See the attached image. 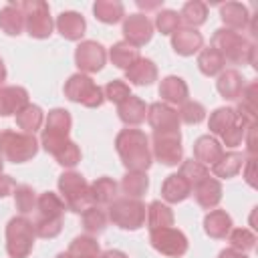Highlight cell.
I'll return each instance as SVG.
<instances>
[{"instance_id":"49","label":"cell","mask_w":258,"mask_h":258,"mask_svg":"<svg viewBox=\"0 0 258 258\" xmlns=\"http://www.w3.org/2000/svg\"><path fill=\"white\" fill-rule=\"evenodd\" d=\"M246 125L238 119V123L232 127V129H228L220 139H222V143L226 145V147H238L242 141H244V135H246Z\"/></svg>"},{"instance_id":"42","label":"cell","mask_w":258,"mask_h":258,"mask_svg":"<svg viewBox=\"0 0 258 258\" xmlns=\"http://www.w3.org/2000/svg\"><path fill=\"white\" fill-rule=\"evenodd\" d=\"M12 196H14V206H16V210L20 212V216H26V214H30L32 210H36L38 196H36V191H34L30 185H26V183L16 185V189H14Z\"/></svg>"},{"instance_id":"24","label":"cell","mask_w":258,"mask_h":258,"mask_svg":"<svg viewBox=\"0 0 258 258\" xmlns=\"http://www.w3.org/2000/svg\"><path fill=\"white\" fill-rule=\"evenodd\" d=\"M125 79L131 83V85H137V87H149L151 83L157 81V64L151 60V58H143L139 56V60L129 67L125 71Z\"/></svg>"},{"instance_id":"29","label":"cell","mask_w":258,"mask_h":258,"mask_svg":"<svg viewBox=\"0 0 258 258\" xmlns=\"http://www.w3.org/2000/svg\"><path fill=\"white\" fill-rule=\"evenodd\" d=\"M238 123V115L232 107H218L210 113V119H208V129L210 133L216 137H222L228 129H232L234 125Z\"/></svg>"},{"instance_id":"19","label":"cell","mask_w":258,"mask_h":258,"mask_svg":"<svg viewBox=\"0 0 258 258\" xmlns=\"http://www.w3.org/2000/svg\"><path fill=\"white\" fill-rule=\"evenodd\" d=\"M244 87H246V79L236 69H226L218 75L216 89L222 95V99H226V101H238Z\"/></svg>"},{"instance_id":"53","label":"cell","mask_w":258,"mask_h":258,"mask_svg":"<svg viewBox=\"0 0 258 258\" xmlns=\"http://www.w3.org/2000/svg\"><path fill=\"white\" fill-rule=\"evenodd\" d=\"M137 6H139L141 10H145V16H147V12H151V10H159V8L163 6V2H161V0H153V2L137 0Z\"/></svg>"},{"instance_id":"3","label":"cell","mask_w":258,"mask_h":258,"mask_svg":"<svg viewBox=\"0 0 258 258\" xmlns=\"http://www.w3.org/2000/svg\"><path fill=\"white\" fill-rule=\"evenodd\" d=\"M58 191L60 198L67 206V210L75 214H83L89 208H93V198H91V183L77 171H64L58 175Z\"/></svg>"},{"instance_id":"18","label":"cell","mask_w":258,"mask_h":258,"mask_svg":"<svg viewBox=\"0 0 258 258\" xmlns=\"http://www.w3.org/2000/svg\"><path fill=\"white\" fill-rule=\"evenodd\" d=\"M159 97H161V103H165L169 107L183 105L189 97L187 83L177 75H169V77L161 79V83H159Z\"/></svg>"},{"instance_id":"9","label":"cell","mask_w":258,"mask_h":258,"mask_svg":"<svg viewBox=\"0 0 258 258\" xmlns=\"http://www.w3.org/2000/svg\"><path fill=\"white\" fill-rule=\"evenodd\" d=\"M71 127H73V117L67 109H50L48 115H46V121H44V129H42V135H40V145L46 153H50L58 143H62L64 139H69V133H71Z\"/></svg>"},{"instance_id":"55","label":"cell","mask_w":258,"mask_h":258,"mask_svg":"<svg viewBox=\"0 0 258 258\" xmlns=\"http://www.w3.org/2000/svg\"><path fill=\"white\" fill-rule=\"evenodd\" d=\"M99 258H129L125 252H121V250H115V248H111V250H105Z\"/></svg>"},{"instance_id":"47","label":"cell","mask_w":258,"mask_h":258,"mask_svg":"<svg viewBox=\"0 0 258 258\" xmlns=\"http://www.w3.org/2000/svg\"><path fill=\"white\" fill-rule=\"evenodd\" d=\"M103 95H105V101H111L115 105H121L129 95H131V89L125 81L121 79H113L109 81L105 87H103Z\"/></svg>"},{"instance_id":"21","label":"cell","mask_w":258,"mask_h":258,"mask_svg":"<svg viewBox=\"0 0 258 258\" xmlns=\"http://www.w3.org/2000/svg\"><path fill=\"white\" fill-rule=\"evenodd\" d=\"M224 155L222 143L214 135H200L194 143V159L200 161L202 165H214L220 157Z\"/></svg>"},{"instance_id":"5","label":"cell","mask_w":258,"mask_h":258,"mask_svg":"<svg viewBox=\"0 0 258 258\" xmlns=\"http://www.w3.org/2000/svg\"><path fill=\"white\" fill-rule=\"evenodd\" d=\"M38 153V141L30 133L4 129L0 131V157L12 163H26Z\"/></svg>"},{"instance_id":"39","label":"cell","mask_w":258,"mask_h":258,"mask_svg":"<svg viewBox=\"0 0 258 258\" xmlns=\"http://www.w3.org/2000/svg\"><path fill=\"white\" fill-rule=\"evenodd\" d=\"M107 222H109V216L105 214V210H101L99 206H93L89 208L87 212L81 214V224H83V230L89 234V236H99L107 230Z\"/></svg>"},{"instance_id":"45","label":"cell","mask_w":258,"mask_h":258,"mask_svg":"<svg viewBox=\"0 0 258 258\" xmlns=\"http://www.w3.org/2000/svg\"><path fill=\"white\" fill-rule=\"evenodd\" d=\"M179 24H181V20H179V12H175V10H169V8H161L157 14H155V22H153V28H157L161 34H173L177 28H179Z\"/></svg>"},{"instance_id":"25","label":"cell","mask_w":258,"mask_h":258,"mask_svg":"<svg viewBox=\"0 0 258 258\" xmlns=\"http://www.w3.org/2000/svg\"><path fill=\"white\" fill-rule=\"evenodd\" d=\"M117 115L125 125H141L147 119V105L143 99L129 95L121 105H117Z\"/></svg>"},{"instance_id":"10","label":"cell","mask_w":258,"mask_h":258,"mask_svg":"<svg viewBox=\"0 0 258 258\" xmlns=\"http://www.w3.org/2000/svg\"><path fill=\"white\" fill-rule=\"evenodd\" d=\"M151 155L159 163L173 167L183 161V147H181V133L169 131V133H153L151 135Z\"/></svg>"},{"instance_id":"20","label":"cell","mask_w":258,"mask_h":258,"mask_svg":"<svg viewBox=\"0 0 258 258\" xmlns=\"http://www.w3.org/2000/svg\"><path fill=\"white\" fill-rule=\"evenodd\" d=\"M24 105H28V91L24 87H0V117L16 115Z\"/></svg>"},{"instance_id":"43","label":"cell","mask_w":258,"mask_h":258,"mask_svg":"<svg viewBox=\"0 0 258 258\" xmlns=\"http://www.w3.org/2000/svg\"><path fill=\"white\" fill-rule=\"evenodd\" d=\"M189 185H191V189H194V185H198L202 179H206L208 175H210V169L206 167V165H202L200 161H196V159H185V161H181L179 163V171H177Z\"/></svg>"},{"instance_id":"57","label":"cell","mask_w":258,"mask_h":258,"mask_svg":"<svg viewBox=\"0 0 258 258\" xmlns=\"http://www.w3.org/2000/svg\"><path fill=\"white\" fill-rule=\"evenodd\" d=\"M54 258H73V256H71L69 252H60V254H56Z\"/></svg>"},{"instance_id":"4","label":"cell","mask_w":258,"mask_h":258,"mask_svg":"<svg viewBox=\"0 0 258 258\" xmlns=\"http://www.w3.org/2000/svg\"><path fill=\"white\" fill-rule=\"evenodd\" d=\"M34 222L26 216H14L6 224V254L10 258H28L34 248Z\"/></svg>"},{"instance_id":"44","label":"cell","mask_w":258,"mask_h":258,"mask_svg":"<svg viewBox=\"0 0 258 258\" xmlns=\"http://www.w3.org/2000/svg\"><path fill=\"white\" fill-rule=\"evenodd\" d=\"M228 242H230V248L246 254V252L254 250L256 234L252 230H248V228H232L230 234H228Z\"/></svg>"},{"instance_id":"35","label":"cell","mask_w":258,"mask_h":258,"mask_svg":"<svg viewBox=\"0 0 258 258\" xmlns=\"http://www.w3.org/2000/svg\"><path fill=\"white\" fill-rule=\"evenodd\" d=\"M121 191L125 198H135L139 200L147 189H149V177L145 171H127L119 183Z\"/></svg>"},{"instance_id":"17","label":"cell","mask_w":258,"mask_h":258,"mask_svg":"<svg viewBox=\"0 0 258 258\" xmlns=\"http://www.w3.org/2000/svg\"><path fill=\"white\" fill-rule=\"evenodd\" d=\"M222 194H224L222 183L212 175H208L198 185H194V198H196L198 206L208 210V212L218 208V204L222 202Z\"/></svg>"},{"instance_id":"33","label":"cell","mask_w":258,"mask_h":258,"mask_svg":"<svg viewBox=\"0 0 258 258\" xmlns=\"http://www.w3.org/2000/svg\"><path fill=\"white\" fill-rule=\"evenodd\" d=\"M173 212L167 204L159 202V200H153L149 206H147V228L149 232L151 230H159V228H169L173 226Z\"/></svg>"},{"instance_id":"48","label":"cell","mask_w":258,"mask_h":258,"mask_svg":"<svg viewBox=\"0 0 258 258\" xmlns=\"http://www.w3.org/2000/svg\"><path fill=\"white\" fill-rule=\"evenodd\" d=\"M62 230V218H36L34 222V232L38 238H56Z\"/></svg>"},{"instance_id":"36","label":"cell","mask_w":258,"mask_h":258,"mask_svg":"<svg viewBox=\"0 0 258 258\" xmlns=\"http://www.w3.org/2000/svg\"><path fill=\"white\" fill-rule=\"evenodd\" d=\"M226 67V60L224 56L214 48V46H208V48H202L200 54H198V69L202 75L206 77H216L224 71Z\"/></svg>"},{"instance_id":"11","label":"cell","mask_w":258,"mask_h":258,"mask_svg":"<svg viewBox=\"0 0 258 258\" xmlns=\"http://www.w3.org/2000/svg\"><path fill=\"white\" fill-rule=\"evenodd\" d=\"M149 244L155 252L167 258H181L187 252V238L181 230L169 226V228H159L149 232Z\"/></svg>"},{"instance_id":"27","label":"cell","mask_w":258,"mask_h":258,"mask_svg":"<svg viewBox=\"0 0 258 258\" xmlns=\"http://www.w3.org/2000/svg\"><path fill=\"white\" fill-rule=\"evenodd\" d=\"M0 30L8 36H18L24 30V14L16 2H8L0 10Z\"/></svg>"},{"instance_id":"56","label":"cell","mask_w":258,"mask_h":258,"mask_svg":"<svg viewBox=\"0 0 258 258\" xmlns=\"http://www.w3.org/2000/svg\"><path fill=\"white\" fill-rule=\"evenodd\" d=\"M6 81V64H4V60L0 58V85Z\"/></svg>"},{"instance_id":"32","label":"cell","mask_w":258,"mask_h":258,"mask_svg":"<svg viewBox=\"0 0 258 258\" xmlns=\"http://www.w3.org/2000/svg\"><path fill=\"white\" fill-rule=\"evenodd\" d=\"M244 159H246V157H244L240 151H228V153H224V155L212 165V171H214L216 177L230 179V177H234V175L240 173V169H242V165H244Z\"/></svg>"},{"instance_id":"6","label":"cell","mask_w":258,"mask_h":258,"mask_svg":"<svg viewBox=\"0 0 258 258\" xmlns=\"http://www.w3.org/2000/svg\"><path fill=\"white\" fill-rule=\"evenodd\" d=\"M64 97L73 103H81L83 107L89 109H99L105 103V95L103 89L89 77L83 73H75L67 79L64 83Z\"/></svg>"},{"instance_id":"34","label":"cell","mask_w":258,"mask_h":258,"mask_svg":"<svg viewBox=\"0 0 258 258\" xmlns=\"http://www.w3.org/2000/svg\"><path fill=\"white\" fill-rule=\"evenodd\" d=\"M93 14L103 24H117L125 18V8L119 0H97L93 4Z\"/></svg>"},{"instance_id":"38","label":"cell","mask_w":258,"mask_h":258,"mask_svg":"<svg viewBox=\"0 0 258 258\" xmlns=\"http://www.w3.org/2000/svg\"><path fill=\"white\" fill-rule=\"evenodd\" d=\"M179 20L187 26V28H198L208 20V4L200 2V0H189L181 6L179 12Z\"/></svg>"},{"instance_id":"51","label":"cell","mask_w":258,"mask_h":258,"mask_svg":"<svg viewBox=\"0 0 258 258\" xmlns=\"http://www.w3.org/2000/svg\"><path fill=\"white\" fill-rule=\"evenodd\" d=\"M14 189H16L14 177L0 173V198H6V196H10V194H14Z\"/></svg>"},{"instance_id":"41","label":"cell","mask_w":258,"mask_h":258,"mask_svg":"<svg viewBox=\"0 0 258 258\" xmlns=\"http://www.w3.org/2000/svg\"><path fill=\"white\" fill-rule=\"evenodd\" d=\"M54 159H56V163L58 165H62V167H69V169H73L79 161H81V147L73 141V139H64L52 153H50Z\"/></svg>"},{"instance_id":"14","label":"cell","mask_w":258,"mask_h":258,"mask_svg":"<svg viewBox=\"0 0 258 258\" xmlns=\"http://www.w3.org/2000/svg\"><path fill=\"white\" fill-rule=\"evenodd\" d=\"M147 123L153 129V133H169L179 131V115L173 107L157 101L147 105Z\"/></svg>"},{"instance_id":"54","label":"cell","mask_w":258,"mask_h":258,"mask_svg":"<svg viewBox=\"0 0 258 258\" xmlns=\"http://www.w3.org/2000/svg\"><path fill=\"white\" fill-rule=\"evenodd\" d=\"M218 258H248L244 252H238V250H234V248H226V250H222L220 254H218Z\"/></svg>"},{"instance_id":"31","label":"cell","mask_w":258,"mask_h":258,"mask_svg":"<svg viewBox=\"0 0 258 258\" xmlns=\"http://www.w3.org/2000/svg\"><path fill=\"white\" fill-rule=\"evenodd\" d=\"M42 121H44V113L38 105H24L18 113H16V125L18 129H22V133H30L34 135L40 127H42Z\"/></svg>"},{"instance_id":"15","label":"cell","mask_w":258,"mask_h":258,"mask_svg":"<svg viewBox=\"0 0 258 258\" xmlns=\"http://www.w3.org/2000/svg\"><path fill=\"white\" fill-rule=\"evenodd\" d=\"M171 48L179 56H191L204 48V36L198 28H187L179 26L171 34Z\"/></svg>"},{"instance_id":"40","label":"cell","mask_w":258,"mask_h":258,"mask_svg":"<svg viewBox=\"0 0 258 258\" xmlns=\"http://www.w3.org/2000/svg\"><path fill=\"white\" fill-rule=\"evenodd\" d=\"M73 258H99L101 256V248H99V242L95 236H77L73 238V242L69 244V250H67Z\"/></svg>"},{"instance_id":"7","label":"cell","mask_w":258,"mask_h":258,"mask_svg":"<svg viewBox=\"0 0 258 258\" xmlns=\"http://www.w3.org/2000/svg\"><path fill=\"white\" fill-rule=\"evenodd\" d=\"M109 220L121 228V230H139L145 224L147 218V208L141 200L135 198H117L113 204H109Z\"/></svg>"},{"instance_id":"30","label":"cell","mask_w":258,"mask_h":258,"mask_svg":"<svg viewBox=\"0 0 258 258\" xmlns=\"http://www.w3.org/2000/svg\"><path fill=\"white\" fill-rule=\"evenodd\" d=\"M109 58L117 69L127 71L129 67H133L139 60V48L125 40H119L109 48Z\"/></svg>"},{"instance_id":"22","label":"cell","mask_w":258,"mask_h":258,"mask_svg":"<svg viewBox=\"0 0 258 258\" xmlns=\"http://www.w3.org/2000/svg\"><path fill=\"white\" fill-rule=\"evenodd\" d=\"M220 18L226 24L224 28H230L234 32L236 30H244L250 24L248 6L242 4V2H226V4H222L220 6Z\"/></svg>"},{"instance_id":"8","label":"cell","mask_w":258,"mask_h":258,"mask_svg":"<svg viewBox=\"0 0 258 258\" xmlns=\"http://www.w3.org/2000/svg\"><path fill=\"white\" fill-rule=\"evenodd\" d=\"M18 8L24 14V28L28 32L30 38H48L52 34L54 22L50 16V8L46 2L42 0H24V2H16Z\"/></svg>"},{"instance_id":"16","label":"cell","mask_w":258,"mask_h":258,"mask_svg":"<svg viewBox=\"0 0 258 258\" xmlns=\"http://www.w3.org/2000/svg\"><path fill=\"white\" fill-rule=\"evenodd\" d=\"M58 34L67 40H81L85 36V30H87V20L83 14L75 12V10H64L56 16V22H54Z\"/></svg>"},{"instance_id":"23","label":"cell","mask_w":258,"mask_h":258,"mask_svg":"<svg viewBox=\"0 0 258 258\" xmlns=\"http://www.w3.org/2000/svg\"><path fill=\"white\" fill-rule=\"evenodd\" d=\"M232 216L226 210H210L204 216V232L214 238V240H224L228 238L232 230Z\"/></svg>"},{"instance_id":"13","label":"cell","mask_w":258,"mask_h":258,"mask_svg":"<svg viewBox=\"0 0 258 258\" xmlns=\"http://www.w3.org/2000/svg\"><path fill=\"white\" fill-rule=\"evenodd\" d=\"M123 36L125 42L139 48L153 38V22L141 12L129 14L123 18Z\"/></svg>"},{"instance_id":"2","label":"cell","mask_w":258,"mask_h":258,"mask_svg":"<svg viewBox=\"0 0 258 258\" xmlns=\"http://www.w3.org/2000/svg\"><path fill=\"white\" fill-rule=\"evenodd\" d=\"M212 46L224 56L230 64H250L256 69V44L250 42L240 32H234L230 28H218L212 34Z\"/></svg>"},{"instance_id":"26","label":"cell","mask_w":258,"mask_h":258,"mask_svg":"<svg viewBox=\"0 0 258 258\" xmlns=\"http://www.w3.org/2000/svg\"><path fill=\"white\" fill-rule=\"evenodd\" d=\"M189 196H191V185L179 173L167 175L165 181L161 183V198L167 204H179V202L187 200Z\"/></svg>"},{"instance_id":"52","label":"cell","mask_w":258,"mask_h":258,"mask_svg":"<svg viewBox=\"0 0 258 258\" xmlns=\"http://www.w3.org/2000/svg\"><path fill=\"white\" fill-rule=\"evenodd\" d=\"M246 151H248V157H256V125L248 127L246 129Z\"/></svg>"},{"instance_id":"50","label":"cell","mask_w":258,"mask_h":258,"mask_svg":"<svg viewBox=\"0 0 258 258\" xmlns=\"http://www.w3.org/2000/svg\"><path fill=\"white\" fill-rule=\"evenodd\" d=\"M254 167H256V157H246V159H244V165H242V177L246 179V183H248L250 187H256Z\"/></svg>"},{"instance_id":"37","label":"cell","mask_w":258,"mask_h":258,"mask_svg":"<svg viewBox=\"0 0 258 258\" xmlns=\"http://www.w3.org/2000/svg\"><path fill=\"white\" fill-rule=\"evenodd\" d=\"M67 206L62 202V198L54 191H44L38 196V202H36V212H38V218H62Z\"/></svg>"},{"instance_id":"1","label":"cell","mask_w":258,"mask_h":258,"mask_svg":"<svg viewBox=\"0 0 258 258\" xmlns=\"http://www.w3.org/2000/svg\"><path fill=\"white\" fill-rule=\"evenodd\" d=\"M115 149L127 171H145L153 163L149 137L141 129H121L115 137Z\"/></svg>"},{"instance_id":"28","label":"cell","mask_w":258,"mask_h":258,"mask_svg":"<svg viewBox=\"0 0 258 258\" xmlns=\"http://www.w3.org/2000/svg\"><path fill=\"white\" fill-rule=\"evenodd\" d=\"M117 189H119V183L113 179V177H97L93 183H91V198H93V204L95 206H109L117 200Z\"/></svg>"},{"instance_id":"12","label":"cell","mask_w":258,"mask_h":258,"mask_svg":"<svg viewBox=\"0 0 258 258\" xmlns=\"http://www.w3.org/2000/svg\"><path fill=\"white\" fill-rule=\"evenodd\" d=\"M107 62V50L97 40H81L75 48V64L83 75H93L103 71Z\"/></svg>"},{"instance_id":"58","label":"cell","mask_w":258,"mask_h":258,"mask_svg":"<svg viewBox=\"0 0 258 258\" xmlns=\"http://www.w3.org/2000/svg\"><path fill=\"white\" fill-rule=\"evenodd\" d=\"M2 167H4V161H2V157H0V173H2Z\"/></svg>"},{"instance_id":"46","label":"cell","mask_w":258,"mask_h":258,"mask_svg":"<svg viewBox=\"0 0 258 258\" xmlns=\"http://www.w3.org/2000/svg\"><path fill=\"white\" fill-rule=\"evenodd\" d=\"M181 109L177 111L179 115V121L187 123V125H198L206 119V107L200 103V101H185L183 105H179Z\"/></svg>"}]
</instances>
